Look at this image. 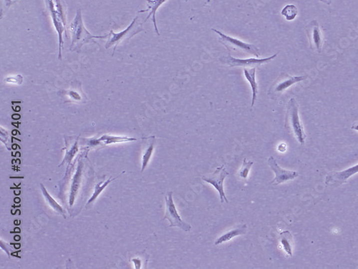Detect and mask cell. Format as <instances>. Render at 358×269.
Masks as SVG:
<instances>
[{
	"label": "cell",
	"instance_id": "7",
	"mask_svg": "<svg viewBox=\"0 0 358 269\" xmlns=\"http://www.w3.org/2000/svg\"><path fill=\"white\" fill-rule=\"evenodd\" d=\"M228 175V171L226 169L224 165H223L222 166L217 167L212 174L208 176H202L203 181L212 184L217 189L218 192H219V196H220L221 203H224V201L227 203L229 202L224 191V181Z\"/></svg>",
	"mask_w": 358,
	"mask_h": 269
},
{
	"label": "cell",
	"instance_id": "21",
	"mask_svg": "<svg viewBox=\"0 0 358 269\" xmlns=\"http://www.w3.org/2000/svg\"><path fill=\"white\" fill-rule=\"evenodd\" d=\"M40 187L41 191H42V194H43L44 199H45L47 204H48L50 206V207L52 208V209H54L56 212L58 213V214H60V215L63 216V217L65 218V211H64L63 209H62V208L61 207V206L54 200L53 198H52V196L49 195V193L47 192V191L46 190L45 188H44V185L41 184Z\"/></svg>",
	"mask_w": 358,
	"mask_h": 269
},
{
	"label": "cell",
	"instance_id": "18",
	"mask_svg": "<svg viewBox=\"0 0 358 269\" xmlns=\"http://www.w3.org/2000/svg\"><path fill=\"white\" fill-rule=\"evenodd\" d=\"M244 77L248 81L249 83L252 87V102L251 107H253L257 101V95H258L259 87L257 81H256V68L244 69Z\"/></svg>",
	"mask_w": 358,
	"mask_h": 269
},
{
	"label": "cell",
	"instance_id": "29",
	"mask_svg": "<svg viewBox=\"0 0 358 269\" xmlns=\"http://www.w3.org/2000/svg\"><path fill=\"white\" fill-rule=\"evenodd\" d=\"M133 263H134L135 267H136V269L141 268V261L140 260V259H133Z\"/></svg>",
	"mask_w": 358,
	"mask_h": 269
},
{
	"label": "cell",
	"instance_id": "24",
	"mask_svg": "<svg viewBox=\"0 0 358 269\" xmlns=\"http://www.w3.org/2000/svg\"><path fill=\"white\" fill-rule=\"evenodd\" d=\"M253 164V161H247L246 158H244L243 163H242V166H241L240 169H239L238 171L239 177L244 179H247L249 172H250L251 168H252V165Z\"/></svg>",
	"mask_w": 358,
	"mask_h": 269
},
{
	"label": "cell",
	"instance_id": "10",
	"mask_svg": "<svg viewBox=\"0 0 358 269\" xmlns=\"http://www.w3.org/2000/svg\"><path fill=\"white\" fill-rule=\"evenodd\" d=\"M267 163H268L269 166L275 174V179L271 181L272 185L277 186V185L282 184L285 181L295 179V178L300 176L299 173L296 172V171H288V170L282 169L277 164L276 160L273 156H270L268 158Z\"/></svg>",
	"mask_w": 358,
	"mask_h": 269
},
{
	"label": "cell",
	"instance_id": "6",
	"mask_svg": "<svg viewBox=\"0 0 358 269\" xmlns=\"http://www.w3.org/2000/svg\"><path fill=\"white\" fill-rule=\"evenodd\" d=\"M278 54L279 52H277L271 57L263 59H237L234 58L229 54L228 56L221 57L220 61L222 63L227 64L230 67H244V69L257 68L260 66L268 63L272 59H275Z\"/></svg>",
	"mask_w": 358,
	"mask_h": 269
},
{
	"label": "cell",
	"instance_id": "16",
	"mask_svg": "<svg viewBox=\"0 0 358 269\" xmlns=\"http://www.w3.org/2000/svg\"><path fill=\"white\" fill-rule=\"evenodd\" d=\"M146 1L148 9H144V10H141L139 12H146V11H150L149 14L147 16L144 22H146L151 16H152L151 19H152L153 25H154L155 31H156V34H157L158 36H160V32L159 31H158L157 24H156V13L158 8L162 5L163 3L166 2L167 0H146Z\"/></svg>",
	"mask_w": 358,
	"mask_h": 269
},
{
	"label": "cell",
	"instance_id": "22",
	"mask_svg": "<svg viewBox=\"0 0 358 269\" xmlns=\"http://www.w3.org/2000/svg\"><path fill=\"white\" fill-rule=\"evenodd\" d=\"M282 15L288 21H293L298 14V9L294 4H288L282 9Z\"/></svg>",
	"mask_w": 358,
	"mask_h": 269
},
{
	"label": "cell",
	"instance_id": "28",
	"mask_svg": "<svg viewBox=\"0 0 358 269\" xmlns=\"http://www.w3.org/2000/svg\"><path fill=\"white\" fill-rule=\"evenodd\" d=\"M2 1L4 2V4L5 5L6 9H9L13 4L16 3V1H13V0H2Z\"/></svg>",
	"mask_w": 358,
	"mask_h": 269
},
{
	"label": "cell",
	"instance_id": "15",
	"mask_svg": "<svg viewBox=\"0 0 358 269\" xmlns=\"http://www.w3.org/2000/svg\"><path fill=\"white\" fill-rule=\"evenodd\" d=\"M247 225L246 224H240L237 227L229 231L228 232L223 234L220 237L218 238L217 240L214 242L216 246L220 245L223 243H226L229 241L232 240L234 238L238 237V236L244 235L247 233Z\"/></svg>",
	"mask_w": 358,
	"mask_h": 269
},
{
	"label": "cell",
	"instance_id": "2",
	"mask_svg": "<svg viewBox=\"0 0 358 269\" xmlns=\"http://www.w3.org/2000/svg\"><path fill=\"white\" fill-rule=\"evenodd\" d=\"M285 127L288 131L293 133L294 136L302 145H305L307 136L305 133L304 127L299 115V105L295 98L289 101L287 108Z\"/></svg>",
	"mask_w": 358,
	"mask_h": 269
},
{
	"label": "cell",
	"instance_id": "27",
	"mask_svg": "<svg viewBox=\"0 0 358 269\" xmlns=\"http://www.w3.org/2000/svg\"><path fill=\"white\" fill-rule=\"evenodd\" d=\"M6 83L14 84V85H21L23 82V77L21 74H17L15 77H7L4 79Z\"/></svg>",
	"mask_w": 358,
	"mask_h": 269
},
{
	"label": "cell",
	"instance_id": "9",
	"mask_svg": "<svg viewBox=\"0 0 358 269\" xmlns=\"http://www.w3.org/2000/svg\"><path fill=\"white\" fill-rule=\"evenodd\" d=\"M44 2H45L47 10L49 11V14H50L51 19H52V22H53L54 28H55L56 31H57V34H58V59L61 60V59H62V48H63L64 44L63 39H62V34H63V32H65V37L68 38V36H67V28L65 27V25L62 24V21L57 17V14H56L55 5H54L53 0H44Z\"/></svg>",
	"mask_w": 358,
	"mask_h": 269
},
{
	"label": "cell",
	"instance_id": "1",
	"mask_svg": "<svg viewBox=\"0 0 358 269\" xmlns=\"http://www.w3.org/2000/svg\"><path fill=\"white\" fill-rule=\"evenodd\" d=\"M69 31L72 37L70 47V52H79L84 44L90 43L95 39H105L108 36V34L95 36L90 34L84 25L82 11L80 9H77L73 21L70 23Z\"/></svg>",
	"mask_w": 358,
	"mask_h": 269
},
{
	"label": "cell",
	"instance_id": "8",
	"mask_svg": "<svg viewBox=\"0 0 358 269\" xmlns=\"http://www.w3.org/2000/svg\"><path fill=\"white\" fill-rule=\"evenodd\" d=\"M307 78H308L307 76L292 77L288 74H283L282 75H280V77L275 81V83L272 85L270 90V95L272 94V95L277 96L283 93L292 86L302 82V81H304Z\"/></svg>",
	"mask_w": 358,
	"mask_h": 269
},
{
	"label": "cell",
	"instance_id": "19",
	"mask_svg": "<svg viewBox=\"0 0 358 269\" xmlns=\"http://www.w3.org/2000/svg\"><path fill=\"white\" fill-rule=\"evenodd\" d=\"M155 143H156L155 136H151L148 138L146 149H145L144 152L143 153V156H142L141 172H143V171L146 169L147 166H148V163L151 160L153 151H154Z\"/></svg>",
	"mask_w": 358,
	"mask_h": 269
},
{
	"label": "cell",
	"instance_id": "13",
	"mask_svg": "<svg viewBox=\"0 0 358 269\" xmlns=\"http://www.w3.org/2000/svg\"><path fill=\"white\" fill-rule=\"evenodd\" d=\"M60 95L64 98L68 99V102H82L87 100L86 96L84 94L82 89L81 82L75 81L71 84V87L69 90L61 91Z\"/></svg>",
	"mask_w": 358,
	"mask_h": 269
},
{
	"label": "cell",
	"instance_id": "11",
	"mask_svg": "<svg viewBox=\"0 0 358 269\" xmlns=\"http://www.w3.org/2000/svg\"><path fill=\"white\" fill-rule=\"evenodd\" d=\"M306 31L308 38H309L311 49H316L318 53L321 52L324 39H323V34L320 30L319 23L316 20L312 21L307 26Z\"/></svg>",
	"mask_w": 358,
	"mask_h": 269
},
{
	"label": "cell",
	"instance_id": "30",
	"mask_svg": "<svg viewBox=\"0 0 358 269\" xmlns=\"http://www.w3.org/2000/svg\"><path fill=\"white\" fill-rule=\"evenodd\" d=\"M319 1L326 3V4H328V5L331 4L332 3V0H319Z\"/></svg>",
	"mask_w": 358,
	"mask_h": 269
},
{
	"label": "cell",
	"instance_id": "25",
	"mask_svg": "<svg viewBox=\"0 0 358 269\" xmlns=\"http://www.w3.org/2000/svg\"><path fill=\"white\" fill-rule=\"evenodd\" d=\"M77 151H78V137L75 140L73 144L71 145L70 147L66 151L65 158H64V162L67 161V162L70 164L72 158L76 155Z\"/></svg>",
	"mask_w": 358,
	"mask_h": 269
},
{
	"label": "cell",
	"instance_id": "14",
	"mask_svg": "<svg viewBox=\"0 0 358 269\" xmlns=\"http://www.w3.org/2000/svg\"><path fill=\"white\" fill-rule=\"evenodd\" d=\"M136 138L126 137V136H116L113 135L104 134L98 139H90L89 144L90 146H97L103 143L105 145L113 144V143L126 142V141H136Z\"/></svg>",
	"mask_w": 358,
	"mask_h": 269
},
{
	"label": "cell",
	"instance_id": "23",
	"mask_svg": "<svg viewBox=\"0 0 358 269\" xmlns=\"http://www.w3.org/2000/svg\"><path fill=\"white\" fill-rule=\"evenodd\" d=\"M115 179H116V178H114V179L111 180V178H109V179L107 180L106 181H105L103 184H102V183H98V184L95 185V191H94V193L92 194V197L89 199L88 201H87L86 205L90 204V203L92 202V201H95V199H97V197L100 195V193H101L102 191L105 189V188L106 187V186H108V185L110 184L112 181H113V180H115Z\"/></svg>",
	"mask_w": 358,
	"mask_h": 269
},
{
	"label": "cell",
	"instance_id": "5",
	"mask_svg": "<svg viewBox=\"0 0 358 269\" xmlns=\"http://www.w3.org/2000/svg\"><path fill=\"white\" fill-rule=\"evenodd\" d=\"M165 200H166V212L163 219H167L170 222L169 227H178L184 232H190L191 226L183 221L178 213L173 199L172 191L168 192Z\"/></svg>",
	"mask_w": 358,
	"mask_h": 269
},
{
	"label": "cell",
	"instance_id": "20",
	"mask_svg": "<svg viewBox=\"0 0 358 269\" xmlns=\"http://www.w3.org/2000/svg\"><path fill=\"white\" fill-rule=\"evenodd\" d=\"M280 242L284 250L287 252L290 257H293V249H292V244H293V236L291 233L288 231L282 232L280 234Z\"/></svg>",
	"mask_w": 358,
	"mask_h": 269
},
{
	"label": "cell",
	"instance_id": "17",
	"mask_svg": "<svg viewBox=\"0 0 358 269\" xmlns=\"http://www.w3.org/2000/svg\"><path fill=\"white\" fill-rule=\"evenodd\" d=\"M82 172V164L81 161H79L78 166H77L76 172L74 175L73 179H72V185H71L70 199H69V204L70 206L73 205L74 201H75V196L77 194V191L80 188V182H81Z\"/></svg>",
	"mask_w": 358,
	"mask_h": 269
},
{
	"label": "cell",
	"instance_id": "4",
	"mask_svg": "<svg viewBox=\"0 0 358 269\" xmlns=\"http://www.w3.org/2000/svg\"><path fill=\"white\" fill-rule=\"evenodd\" d=\"M212 29L219 35V42L222 43L229 52L234 51V52H242L244 54H252L257 58L260 57V49L257 46L242 42L236 38L229 37L214 28Z\"/></svg>",
	"mask_w": 358,
	"mask_h": 269
},
{
	"label": "cell",
	"instance_id": "3",
	"mask_svg": "<svg viewBox=\"0 0 358 269\" xmlns=\"http://www.w3.org/2000/svg\"><path fill=\"white\" fill-rule=\"evenodd\" d=\"M143 23L140 20L139 16H137L134 18L131 24H130L125 30L118 33H115L113 30H110L108 36H107V42L105 44V49L114 47L113 53L112 55L114 54L116 48L118 44L123 41L128 40L134 37L137 34H139L141 32H143Z\"/></svg>",
	"mask_w": 358,
	"mask_h": 269
},
{
	"label": "cell",
	"instance_id": "26",
	"mask_svg": "<svg viewBox=\"0 0 358 269\" xmlns=\"http://www.w3.org/2000/svg\"><path fill=\"white\" fill-rule=\"evenodd\" d=\"M54 2H55L54 5H55V11L57 17L59 18V19L62 21V24L67 28V19H66L65 11L64 10L62 3H61V0H55Z\"/></svg>",
	"mask_w": 358,
	"mask_h": 269
},
{
	"label": "cell",
	"instance_id": "12",
	"mask_svg": "<svg viewBox=\"0 0 358 269\" xmlns=\"http://www.w3.org/2000/svg\"><path fill=\"white\" fill-rule=\"evenodd\" d=\"M358 173V164L344 171L331 173L326 177V183L329 186H338L344 184L351 176Z\"/></svg>",
	"mask_w": 358,
	"mask_h": 269
}]
</instances>
